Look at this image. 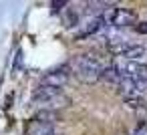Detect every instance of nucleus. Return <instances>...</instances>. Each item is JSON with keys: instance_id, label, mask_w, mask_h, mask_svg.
<instances>
[{"instance_id": "1", "label": "nucleus", "mask_w": 147, "mask_h": 135, "mask_svg": "<svg viewBox=\"0 0 147 135\" xmlns=\"http://www.w3.org/2000/svg\"><path fill=\"white\" fill-rule=\"evenodd\" d=\"M105 63L95 55H79L71 61V71L83 83H97L105 71Z\"/></svg>"}, {"instance_id": "2", "label": "nucleus", "mask_w": 147, "mask_h": 135, "mask_svg": "<svg viewBox=\"0 0 147 135\" xmlns=\"http://www.w3.org/2000/svg\"><path fill=\"white\" fill-rule=\"evenodd\" d=\"M32 101L40 107H45V111H55L59 107L69 105V99L61 93V89H53V87H38L32 91Z\"/></svg>"}, {"instance_id": "3", "label": "nucleus", "mask_w": 147, "mask_h": 135, "mask_svg": "<svg viewBox=\"0 0 147 135\" xmlns=\"http://www.w3.org/2000/svg\"><path fill=\"white\" fill-rule=\"evenodd\" d=\"M113 67L121 73V77H125V79H133L135 83L147 87V67H145V65H139V63H131V61L119 59V61H115Z\"/></svg>"}, {"instance_id": "4", "label": "nucleus", "mask_w": 147, "mask_h": 135, "mask_svg": "<svg viewBox=\"0 0 147 135\" xmlns=\"http://www.w3.org/2000/svg\"><path fill=\"white\" fill-rule=\"evenodd\" d=\"M69 79H71V69H69V67H59V69L49 71V73L42 77L40 85H42V87H53V89H63V87L69 83Z\"/></svg>"}, {"instance_id": "5", "label": "nucleus", "mask_w": 147, "mask_h": 135, "mask_svg": "<svg viewBox=\"0 0 147 135\" xmlns=\"http://www.w3.org/2000/svg\"><path fill=\"white\" fill-rule=\"evenodd\" d=\"M119 87V93L125 97V101H133V99H143V93H145V85H139L135 83L133 79H121V83L117 85Z\"/></svg>"}, {"instance_id": "6", "label": "nucleus", "mask_w": 147, "mask_h": 135, "mask_svg": "<svg viewBox=\"0 0 147 135\" xmlns=\"http://www.w3.org/2000/svg\"><path fill=\"white\" fill-rule=\"evenodd\" d=\"M26 135H55V123L32 119L26 127Z\"/></svg>"}, {"instance_id": "7", "label": "nucleus", "mask_w": 147, "mask_h": 135, "mask_svg": "<svg viewBox=\"0 0 147 135\" xmlns=\"http://www.w3.org/2000/svg\"><path fill=\"white\" fill-rule=\"evenodd\" d=\"M111 24H115V26H131L133 24L135 26L137 24V16H135V12H131L127 8H117Z\"/></svg>"}, {"instance_id": "8", "label": "nucleus", "mask_w": 147, "mask_h": 135, "mask_svg": "<svg viewBox=\"0 0 147 135\" xmlns=\"http://www.w3.org/2000/svg\"><path fill=\"white\" fill-rule=\"evenodd\" d=\"M103 26H105V22H103V18H101V14H99V16L91 18V20L81 28V32H79V36H77V38H87V36H91V34L99 32Z\"/></svg>"}, {"instance_id": "9", "label": "nucleus", "mask_w": 147, "mask_h": 135, "mask_svg": "<svg viewBox=\"0 0 147 135\" xmlns=\"http://www.w3.org/2000/svg\"><path fill=\"white\" fill-rule=\"evenodd\" d=\"M123 59H125V61H131V63H139V65H141V61H145V59H147V49H145V47H141V45H131V47H129V51L123 55Z\"/></svg>"}, {"instance_id": "10", "label": "nucleus", "mask_w": 147, "mask_h": 135, "mask_svg": "<svg viewBox=\"0 0 147 135\" xmlns=\"http://www.w3.org/2000/svg\"><path fill=\"white\" fill-rule=\"evenodd\" d=\"M129 47H131V43H127V41H123V38H111V41L107 43V51H109L111 55H115V57H123V55L129 51Z\"/></svg>"}, {"instance_id": "11", "label": "nucleus", "mask_w": 147, "mask_h": 135, "mask_svg": "<svg viewBox=\"0 0 147 135\" xmlns=\"http://www.w3.org/2000/svg\"><path fill=\"white\" fill-rule=\"evenodd\" d=\"M101 79L105 81V83H109V85H119L121 83V73L111 65V67H105V71H103V75H101Z\"/></svg>"}, {"instance_id": "12", "label": "nucleus", "mask_w": 147, "mask_h": 135, "mask_svg": "<svg viewBox=\"0 0 147 135\" xmlns=\"http://www.w3.org/2000/svg\"><path fill=\"white\" fill-rule=\"evenodd\" d=\"M63 8H67V0H55V2H51V12L53 14H59Z\"/></svg>"}, {"instance_id": "13", "label": "nucleus", "mask_w": 147, "mask_h": 135, "mask_svg": "<svg viewBox=\"0 0 147 135\" xmlns=\"http://www.w3.org/2000/svg\"><path fill=\"white\" fill-rule=\"evenodd\" d=\"M135 30H137L139 34H147V22H137V24H135Z\"/></svg>"}, {"instance_id": "14", "label": "nucleus", "mask_w": 147, "mask_h": 135, "mask_svg": "<svg viewBox=\"0 0 147 135\" xmlns=\"http://www.w3.org/2000/svg\"><path fill=\"white\" fill-rule=\"evenodd\" d=\"M131 135H147V125H145V123H143V125H139Z\"/></svg>"}]
</instances>
